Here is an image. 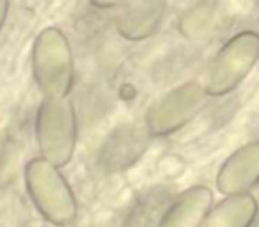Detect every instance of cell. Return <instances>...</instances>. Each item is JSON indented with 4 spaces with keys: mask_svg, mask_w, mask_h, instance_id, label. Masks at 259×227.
Returning a JSON list of instances; mask_svg holds the SVG:
<instances>
[{
    "mask_svg": "<svg viewBox=\"0 0 259 227\" xmlns=\"http://www.w3.org/2000/svg\"><path fill=\"white\" fill-rule=\"evenodd\" d=\"M25 190L34 208L55 227H69L78 216V201L61 167L45 158H34L25 165Z\"/></svg>",
    "mask_w": 259,
    "mask_h": 227,
    "instance_id": "1",
    "label": "cell"
},
{
    "mask_svg": "<svg viewBox=\"0 0 259 227\" xmlns=\"http://www.w3.org/2000/svg\"><path fill=\"white\" fill-rule=\"evenodd\" d=\"M32 76L43 98H68L75 82L73 50L59 27H47L36 36L30 52Z\"/></svg>",
    "mask_w": 259,
    "mask_h": 227,
    "instance_id": "2",
    "label": "cell"
},
{
    "mask_svg": "<svg viewBox=\"0 0 259 227\" xmlns=\"http://www.w3.org/2000/svg\"><path fill=\"white\" fill-rule=\"evenodd\" d=\"M259 62V34L241 30L219 48L202 76L209 98H222L236 90Z\"/></svg>",
    "mask_w": 259,
    "mask_h": 227,
    "instance_id": "3",
    "label": "cell"
},
{
    "mask_svg": "<svg viewBox=\"0 0 259 227\" xmlns=\"http://www.w3.org/2000/svg\"><path fill=\"white\" fill-rule=\"evenodd\" d=\"M78 124L71 98H43L36 116V142L41 158L57 167L71 162L76 149Z\"/></svg>",
    "mask_w": 259,
    "mask_h": 227,
    "instance_id": "4",
    "label": "cell"
},
{
    "mask_svg": "<svg viewBox=\"0 0 259 227\" xmlns=\"http://www.w3.org/2000/svg\"><path fill=\"white\" fill-rule=\"evenodd\" d=\"M202 82L190 80L160 96L146 112V130L153 137H167L183 130L208 103Z\"/></svg>",
    "mask_w": 259,
    "mask_h": 227,
    "instance_id": "5",
    "label": "cell"
},
{
    "mask_svg": "<svg viewBox=\"0 0 259 227\" xmlns=\"http://www.w3.org/2000/svg\"><path fill=\"white\" fill-rule=\"evenodd\" d=\"M222 195L252 194L259 185V141H252L233 151L220 165L215 177Z\"/></svg>",
    "mask_w": 259,
    "mask_h": 227,
    "instance_id": "6",
    "label": "cell"
},
{
    "mask_svg": "<svg viewBox=\"0 0 259 227\" xmlns=\"http://www.w3.org/2000/svg\"><path fill=\"white\" fill-rule=\"evenodd\" d=\"M167 0H132L115 20V29L128 41H144L156 34L165 16Z\"/></svg>",
    "mask_w": 259,
    "mask_h": 227,
    "instance_id": "7",
    "label": "cell"
},
{
    "mask_svg": "<svg viewBox=\"0 0 259 227\" xmlns=\"http://www.w3.org/2000/svg\"><path fill=\"white\" fill-rule=\"evenodd\" d=\"M213 204L215 197L208 187H190L174 199L156 227H197Z\"/></svg>",
    "mask_w": 259,
    "mask_h": 227,
    "instance_id": "8",
    "label": "cell"
},
{
    "mask_svg": "<svg viewBox=\"0 0 259 227\" xmlns=\"http://www.w3.org/2000/svg\"><path fill=\"white\" fill-rule=\"evenodd\" d=\"M257 216L259 204L252 194L224 195L197 227H254Z\"/></svg>",
    "mask_w": 259,
    "mask_h": 227,
    "instance_id": "9",
    "label": "cell"
},
{
    "mask_svg": "<svg viewBox=\"0 0 259 227\" xmlns=\"http://www.w3.org/2000/svg\"><path fill=\"white\" fill-rule=\"evenodd\" d=\"M89 2L98 9H115V8H124L132 0H89Z\"/></svg>",
    "mask_w": 259,
    "mask_h": 227,
    "instance_id": "10",
    "label": "cell"
},
{
    "mask_svg": "<svg viewBox=\"0 0 259 227\" xmlns=\"http://www.w3.org/2000/svg\"><path fill=\"white\" fill-rule=\"evenodd\" d=\"M9 8H11V0H0V32H2V29H4V25H6Z\"/></svg>",
    "mask_w": 259,
    "mask_h": 227,
    "instance_id": "11",
    "label": "cell"
}]
</instances>
